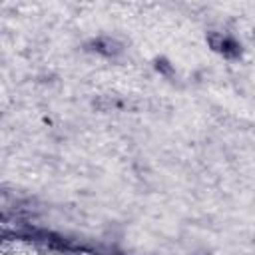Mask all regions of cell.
I'll use <instances>...</instances> for the list:
<instances>
[{
	"label": "cell",
	"instance_id": "cell-1",
	"mask_svg": "<svg viewBox=\"0 0 255 255\" xmlns=\"http://www.w3.org/2000/svg\"><path fill=\"white\" fill-rule=\"evenodd\" d=\"M209 44L213 46V50L225 54V56H237L239 54V46L235 40H231L229 36L223 34H211L209 36Z\"/></svg>",
	"mask_w": 255,
	"mask_h": 255
},
{
	"label": "cell",
	"instance_id": "cell-2",
	"mask_svg": "<svg viewBox=\"0 0 255 255\" xmlns=\"http://www.w3.org/2000/svg\"><path fill=\"white\" fill-rule=\"evenodd\" d=\"M92 46H94L96 52H100L104 56H114V54H118L122 50V46L116 40H112V38H96L92 42Z\"/></svg>",
	"mask_w": 255,
	"mask_h": 255
}]
</instances>
